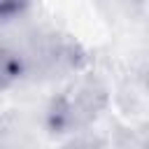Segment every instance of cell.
<instances>
[{
  "label": "cell",
  "instance_id": "cell-1",
  "mask_svg": "<svg viewBox=\"0 0 149 149\" xmlns=\"http://www.w3.org/2000/svg\"><path fill=\"white\" fill-rule=\"evenodd\" d=\"M23 70H26V63L21 54L9 47H0V91L16 84L23 77Z\"/></svg>",
  "mask_w": 149,
  "mask_h": 149
},
{
  "label": "cell",
  "instance_id": "cell-2",
  "mask_svg": "<svg viewBox=\"0 0 149 149\" xmlns=\"http://www.w3.org/2000/svg\"><path fill=\"white\" fill-rule=\"evenodd\" d=\"M28 2L30 0H0V21H7V19L19 16L28 7Z\"/></svg>",
  "mask_w": 149,
  "mask_h": 149
}]
</instances>
